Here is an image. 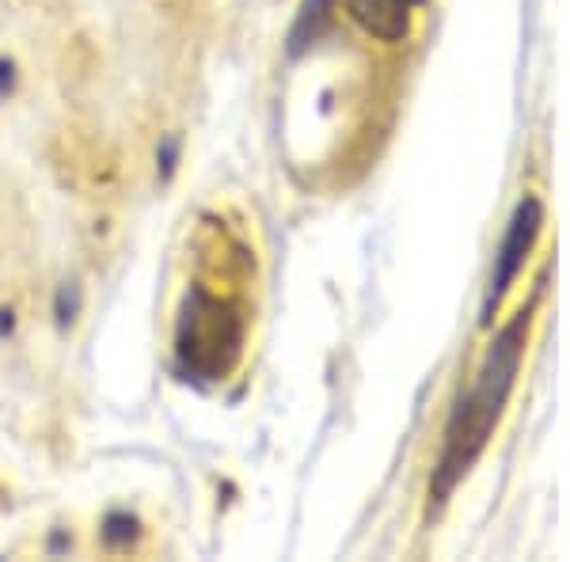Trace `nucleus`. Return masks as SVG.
I'll list each match as a JSON object with an SVG mask.
<instances>
[{"instance_id":"nucleus-2","label":"nucleus","mask_w":570,"mask_h":562,"mask_svg":"<svg viewBox=\"0 0 570 562\" xmlns=\"http://www.w3.org/2000/svg\"><path fill=\"white\" fill-rule=\"evenodd\" d=\"M179 357L202 376H225L244 349V316L206 285L187 293L176 335Z\"/></svg>"},{"instance_id":"nucleus-1","label":"nucleus","mask_w":570,"mask_h":562,"mask_svg":"<svg viewBox=\"0 0 570 562\" xmlns=\"http://www.w3.org/2000/svg\"><path fill=\"white\" fill-rule=\"evenodd\" d=\"M529 327H532V304L521 308L518 316L499 331V338L487 346L468 392L456 400L453 414H449V426H445V441H441L434 479H430V505H445L456 486H461V479L472 472L475 460L483 456V448L491 445L494 426H499L513 384H518L521 362H525Z\"/></svg>"},{"instance_id":"nucleus-8","label":"nucleus","mask_w":570,"mask_h":562,"mask_svg":"<svg viewBox=\"0 0 570 562\" xmlns=\"http://www.w3.org/2000/svg\"><path fill=\"white\" fill-rule=\"evenodd\" d=\"M20 61L12 58V53H0V103H8V99H16V91H20Z\"/></svg>"},{"instance_id":"nucleus-7","label":"nucleus","mask_w":570,"mask_h":562,"mask_svg":"<svg viewBox=\"0 0 570 562\" xmlns=\"http://www.w3.org/2000/svg\"><path fill=\"white\" fill-rule=\"evenodd\" d=\"M179 164H183V134L179 130L160 134V141H156V183L168 187L179 175Z\"/></svg>"},{"instance_id":"nucleus-4","label":"nucleus","mask_w":570,"mask_h":562,"mask_svg":"<svg viewBox=\"0 0 570 562\" xmlns=\"http://www.w3.org/2000/svg\"><path fill=\"white\" fill-rule=\"evenodd\" d=\"M351 20L362 27L370 39L400 46L411 39V0H343Z\"/></svg>"},{"instance_id":"nucleus-5","label":"nucleus","mask_w":570,"mask_h":562,"mask_svg":"<svg viewBox=\"0 0 570 562\" xmlns=\"http://www.w3.org/2000/svg\"><path fill=\"white\" fill-rule=\"evenodd\" d=\"M96 540L107 555H137L145 548V540H149V524L137 517L134 510H126V505H115V510H107L99 517Z\"/></svg>"},{"instance_id":"nucleus-10","label":"nucleus","mask_w":570,"mask_h":562,"mask_svg":"<svg viewBox=\"0 0 570 562\" xmlns=\"http://www.w3.org/2000/svg\"><path fill=\"white\" fill-rule=\"evenodd\" d=\"M16 331H20V308L16 304H0V343L16 338Z\"/></svg>"},{"instance_id":"nucleus-6","label":"nucleus","mask_w":570,"mask_h":562,"mask_svg":"<svg viewBox=\"0 0 570 562\" xmlns=\"http://www.w3.org/2000/svg\"><path fill=\"white\" fill-rule=\"evenodd\" d=\"M50 316H53V327H58L61 335H69V331L80 324V316H85V289H80L77 278H61L58 285H53Z\"/></svg>"},{"instance_id":"nucleus-3","label":"nucleus","mask_w":570,"mask_h":562,"mask_svg":"<svg viewBox=\"0 0 570 562\" xmlns=\"http://www.w3.org/2000/svg\"><path fill=\"white\" fill-rule=\"evenodd\" d=\"M540 228H544V201H540L537 195H525L521 198V206L513 209V220H510V228H505V239H502L499 255H494L491 285H487V300H483V327H491V319H494V312L502 308L505 293L518 285L532 247H537Z\"/></svg>"},{"instance_id":"nucleus-9","label":"nucleus","mask_w":570,"mask_h":562,"mask_svg":"<svg viewBox=\"0 0 570 562\" xmlns=\"http://www.w3.org/2000/svg\"><path fill=\"white\" fill-rule=\"evenodd\" d=\"M42 551L46 555H66V551H72V524H69V532H66V524H58V529L50 532V540L42 543Z\"/></svg>"},{"instance_id":"nucleus-11","label":"nucleus","mask_w":570,"mask_h":562,"mask_svg":"<svg viewBox=\"0 0 570 562\" xmlns=\"http://www.w3.org/2000/svg\"><path fill=\"white\" fill-rule=\"evenodd\" d=\"M411 4H422V0H411Z\"/></svg>"}]
</instances>
